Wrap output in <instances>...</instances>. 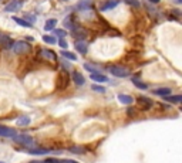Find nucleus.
<instances>
[{
	"mask_svg": "<svg viewBox=\"0 0 182 163\" xmlns=\"http://www.w3.org/2000/svg\"><path fill=\"white\" fill-rule=\"evenodd\" d=\"M59 46H60V47H61V48H67L68 43H67V41H65V40H64V38H61V40H60V41H59Z\"/></svg>",
	"mask_w": 182,
	"mask_h": 163,
	"instance_id": "c85d7f7f",
	"label": "nucleus"
},
{
	"mask_svg": "<svg viewBox=\"0 0 182 163\" xmlns=\"http://www.w3.org/2000/svg\"><path fill=\"white\" fill-rule=\"evenodd\" d=\"M46 163H64L63 160H57V159H49L46 160Z\"/></svg>",
	"mask_w": 182,
	"mask_h": 163,
	"instance_id": "7c9ffc66",
	"label": "nucleus"
},
{
	"mask_svg": "<svg viewBox=\"0 0 182 163\" xmlns=\"http://www.w3.org/2000/svg\"><path fill=\"white\" fill-rule=\"evenodd\" d=\"M118 99H120L121 104H125V105H131L134 102V98L131 95H125V94H120L118 95Z\"/></svg>",
	"mask_w": 182,
	"mask_h": 163,
	"instance_id": "9d476101",
	"label": "nucleus"
},
{
	"mask_svg": "<svg viewBox=\"0 0 182 163\" xmlns=\"http://www.w3.org/2000/svg\"><path fill=\"white\" fill-rule=\"evenodd\" d=\"M138 104L141 105V108L144 109V111H148L149 108L152 106V101L151 99H148V98H138Z\"/></svg>",
	"mask_w": 182,
	"mask_h": 163,
	"instance_id": "6e6552de",
	"label": "nucleus"
},
{
	"mask_svg": "<svg viewBox=\"0 0 182 163\" xmlns=\"http://www.w3.org/2000/svg\"><path fill=\"white\" fill-rule=\"evenodd\" d=\"M30 122H31V119H30V116H20L19 119H17V125L19 126H29L30 125Z\"/></svg>",
	"mask_w": 182,
	"mask_h": 163,
	"instance_id": "2eb2a0df",
	"label": "nucleus"
},
{
	"mask_svg": "<svg viewBox=\"0 0 182 163\" xmlns=\"http://www.w3.org/2000/svg\"><path fill=\"white\" fill-rule=\"evenodd\" d=\"M54 34H56L57 37H60V38H64L67 33H65L64 30H61V28H56V30H54Z\"/></svg>",
	"mask_w": 182,
	"mask_h": 163,
	"instance_id": "b1692460",
	"label": "nucleus"
},
{
	"mask_svg": "<svg viewBox=\"0 0 182 163\" xmlns=\"http://www.w3.org/2000/svg\"><path fill=\"white\" fill-rule=\"evenodd\" d=\"M73 78H74V82L77 84V85H84V82H86L83 74L78 72V71H74V72H73Z\"/></svg>",
	"mask_w": 182,
	"mask_h": 163,
	"instance_id": "9b49d317",
	"label": "nucleus"
},
{
	"mask_svg": "<svg viewBox=\"0 0 182 163\" xmlns=\"http://www.w3.org/2000/svg\"><path fill=\"white\" fill-rule=\"evenodd\" d=\"M30 44L26 43V41H16L14 46H13V51L16 54H27L30 51Z\"/></svg>",
	"mask_w": 182,
	"mask_h": 163,
	"instance_id": "7ed1b4c3",
	"label": "nucleus"
},
{
	"mask_svg": "<svg viewBox=\"0 0 182 163\" xmlns=\"http://www.w3.org/2000/svg\"><path fill=\"white\" fill-rule=\"evenodd\" d=\"M50 151H47V149H30L29 151V153L30 155H46L49 153Z\"/></svg>",
	"mask_w": 182,
	"mask_h": 163,
	"instance_id": "412c9836",
	"label": "nucleus"
},
{
	"mask_svg": "<svg viewBox=\"0 0 182 163\" xmlns=\"http://www.w3.org/2000/svg\"><path fill=\"white\" fill-rule=\"evenodd\" d=\"M133 84L135 86H138L139 89H147V88H148V86H147V84H144L142 81H139L138 78H133Z\"/></svg>",
	"mask_w": 182,
	"mask_h": 163,
	"instance_id": "aec40b11",
	"label": "nucleus"
},
{
	"mask_svg": "<svg viewBox=\"0 0 182 163\" xmlns=\"http://www.w3.org/2000/svg\"><path fill=\"white\" fill-rule=\"evenodd\" d=\"M125 2H127V3H128V4H131V6H135V7H138V0H125Z\"/></svg>",
	"mask_w": 182,
	"mask_h": 163,
	"instance_id": "c756f323",
	"label": "nucleus"
},
{
	"mask_svg": "<svg viewBox=\"0 0 182 163\" xmlns=\"http://www.w3.org/2000/svg\"><path fill=\"white\" fill-rule=\"evenodd\" d=\"M0 44H2V36H0Z\"/></svg>",
	"mask_w": 182,
	"mask_h": 163,
	"instance_id": "c9c22d12",
	"label": "nucleus"
},
{
	"mask_svg": "<svg viewBox=\"0 0 182 163\" xmlns=\"http://www.w3.org/2000/svg\"><path fill=\"white\" fill-rule=\"evenodd\" d=\"M70 152H74V153H84V149L81 146H73L70 148Z\"/></svg>",
	"mask_w": 182,
	"mask_h": 163,
	"instance_id": "393cba45",
	"label": "nucleus"
},
{
	"mask_svg": "<svg viewBox=\"0 0 182 163\" xmlns=\"http://www.w3.org/2000/svg\"><path fill=\"white\" fill-rule=\"evenodd\" d=\"M13 139H14L17 143L23 145V146H33V143H34L33 138L29 135H16V136H13Z\"/></svg>",
	"mask_w": 182,
	"mask_h": 163,
	"instance_id": "20e7f679",
	"label": "nucleus"
},
{
	"mask_svg": "<svg viewBox=\"0 0 182 163\" xmlns=\"http://www.w3.org/2000/svg\"><path fill=\"white\" fill-rule=\"evenodd\" d=\"M110 72L117 78H125L130 75V70H127L125 67H121V65H111L110 67Z\"/></svg>",
	"mask_w": 182,
	"mask_h": 163,
	"instance_id": "f03ea898",
	"label": "nucleus"
},
{
	"mask_svg": "<svg viewBox=\"0 0 182 163\" xmlns=\"http://www.w3.org/2000/svg\"><path fill=\"white\" fill-rule=\"evenodd\" d=\"M43 41L44 43H49V44H56V38L51 37V36H43Z\"/></svg>",
	"mask_w": 182,
	"mask_h": 163,
	"instance_id": "5701e85b",
	"label": "nucleus"
},
{
	"mask_svg": "<svg viewBox=\"0 0 182 163\" xmlns=\"http://www.w3.org/2000/svg\"><path fill=\"white\" fill-rule=\"evenodd\" d=\"M75 50L77 51H80L81 54H86L87 52V43L83 40H78L77 43H75Z\"/></svg>",
	"mask_w": 182,
	"mask_h": 163,
	"instance_id": "f8f14e48",
	"label": "nucleus"
},
{
	"mask_svg": "<svg viewBox=\"0 0 182 163\" xmlns=\"http://www.w3.org/2000/svg\"><path fill=\"white\" fill-rule=\"evenodd\" d=\"M60 54H61L64 58H68V60H71V61H75V60H77V56L73 54V52H70V51H61Z\"/></svg>",
	"mask_w": 182,
	"mask_h": 163,
	"instance_id": "a211bd4d",
	"label": "nucleus"
},
{
	"mask_svg": "<svg viewBox=\"0 0 182 163\" xmlns=\"http://www.w3.org/2000/svg\"><path fill=\"white\" fill-rule=\"evenodd\" d=\"M13 20H14V22L17 23V24L23 26V27H31L30 23H27L26 20H23V19H19V17H13Z\"/></svg>",
	"mask_w": 182,
	"mask_h": 163,
	"instance_id": "4be33fe9",
	"label": "nucleus"
},
{
	"mask_svg": "<svg viewBox=\"0 0 182 163\" xmlns=\"http://www.w3.org/2000/svg\"><path fill=\"white\" fill-rule=\"evenodd\" d=\"M117 4H118L117 0H108V2L101 3L100 10H101V12H107V10H111V9H114V7H117Z\"/></svg>",
	"mask_w": 182,
	"mask_h": 163,
	"instance_id": "0eeeda50",
	"label": "nucleus"
},
{
	"mask_svg": "<svg viewBox=\"0 0 182 163\" xmlns=\"http://www.w3.org/2000/svg\"><path fill=\"white\" fill-rule=\"evenodd\" d=\"M30 163H46V162H43V160H33V162H30Z\"/></svg>",
	"mask_w": 182,
	"mask_h": 163,
	"instance_id": "473e14b6",
	"label": "nucleus"
},
{
	"mask_svg": "<svg viewBox=\"0 0 182 163\" xmlns=\"http://www.w3.org/2000/svg\"><path fill=\"white\" fill-rule=\"evenodd\" d=\"M0 163H4V162H0Z\"/></svg>",
	"mask_w": 182,
	"mask_h": 163,
	"instance_id": "e433bc0d",
	"label": "nucleus"
},
{
	"mask_svg": "<svg viewBox=\"0 0 182 163\" xmlns=\"http://www.w3.org/2000/svg\"><path fill=\"white\" fill-rule=\"evenodd\" d=\"M84 68H86L87 71H90V72H98V71H97L96 68H94V67H91V65H90V64H84Z\"/></svg>",
	"mask_w": 182,
	"mask_h": 163,
	"instance_id": "cd10ccee",
	"label": "nucleus"
},
{
	"mask_svg": "<svg viewBox=\"0 0 182 163\" xmlns=\"http://www.w3.org/2000/svg\"><path fill=\"white\" fill-rule=\"evenodd\" d=\"M90 6H91V2H90V0H84V2H80V3L77 4V9L78 10H86V9H88Z\"/></svg>",
	"mask_w": 182,
	"mask_h": 163,
	"instance_id": "6ab92c4d",
	"label": "nucleus"
},
{
	"mask_svg": "<svg viewBox=\"0 0 182 163\" xmlns=\"http://www.w3.org/2000/svg\"><path fill=\"white\" fill-rule=\"evenodd\" d=\"M41 56L44 57V58L50 60V61H56L57 60V56H56V52L51 51V50H41Z\"/></svg>",
	"mask_w": 182,
	"mask_h": 163,
	"instance_id": "1a4fd4ad",
	"label": "nucleus"
},
{
	"mask_svg": "<svg viewBox=\"0 0 182 163\" xmlns=\"http://www.w3.org/2000/svg\"><path fill=\"white\" fill-rule=\"evenodd\" d=\"M149 2H152V3H159L161 0H149Z\"/></svg>",
	"mask_w": 182,
	"mask_h": 163,
	"instance_id": "72a5a7b5",
	"label": "nucleus"
},
{
	"mask_svg": "<svg viewBox=\"0 0 182 163\" xmlns=\"http://www.w3.org/2000/svg\"><path fill=\"white\" fill-rule=\"evenodd\" d=\"M23 7V2L22 0H13V2H10L9 4L6 6V12L12 13V12H17V10H20Z\"/></svg>",
	"mask_w": 182,
	"mask_h": 163,
	"instance_id": "423d86ee",
	"label": "nucleus"
},
{
	"mask_svg": "<svg viewBox=\"0 0 182 163\" xmlns=\"http://www.w3.org/2000/svg\"><path fill=\"white\" fill-rule=\"evenodd\" d=\"M2 40H3V47H4V48H10V47H12V41H10L9 37H4V38H2Z\"/></svg>",
	"mask_w": 182,
	"mask_h": 163,
	"instance_id": "a878e982",
	"label": "nucleus"
},
{
	"mask_svg": "<svg viewBox=\"0 0 182 163\" xmlns=\"http://www.w3.org/2000/svg\"><path fill=\"white\" fill-rule=\"evenodd\" d=\"M91 80L98 81V82H107L108 78L105 77V75L100 74V72H91Z\"/></svg>",
	"mask_w": 182,
	"mask_h": 163,
	"instance_id": "ddd939ff",
	"label": "nucleus"
},
{
	"mask_svg": "<svg viewBox=\"0 0 182 163\" xmlns=\"http://www.w3.org/2000/svg\"><path fill=\"white\" fill-rule=\"evenodd\" d=\"M176 2H178V3H181V2H182V0H176Z\"/></svg>",
	"mask_w": 182,
	"mask_h": 163,
	"instance_id": "f704fd0d",
	"label": "nucleus"
},
{
	"mask_svg": "<svg viewBox=\"0 0 182 163\" xmlns=\"http://www.w3.org/2000/svg\"><path fill=\"white\" fill-rule=\"evenodd\" d=\"M17 135V131L14 128H9V126H3L0 125V136L3 138H13V136Z\"/></svg>",
	"mask_w": 182,
	"mask_h": 163,
	"instance_id": "39448f33",
	"label": "nucleus"
},
{
	"mask_svg": "<svg viewBox=\"0 0 182 163\" xmlns=\"http://www.w3.org/2000/svg\"><path fill=\"white\" fill-rule=\"evenodd\" d=\"M56 24H57V20L56 19H50V20H47L46 22V24H44V30H53V28L56 27Z\"/></svg>",
	"mask_w": 182,
	"mask_h": 163,
	"instance_id": "f3484780",
	"label": "nucleus"
},
{
	"mask_svg": "<svg viewBox=\"0 0 182 163\" xmlns=\"http://www.w3.org/2000/svg\"><path fill=\"white\" fill-rule=\"evenodd\" d=\"M155 95H161V96H167L171 94V88H167V86H164V88H158L154 91Z\"/></svg>",
	"mask_w": 182,
	"mask_h": 163,
	"instance_id": "4468645a",
	"label": "nucleus"
},
{
	"mask_svg": "<svg viewBox=\"0 0 182 163\" xmlns=\"http://www.w3.org/2000/svg\"><path fill=\"white\" fill-rule=\"evenodd\" d=\"M68 84H70V77H68L67 72H60L59 77H57V81H56V88L59 89V91H63V89H65L68 86Z\"/></svg>",
	"mask_w": 182,
	"mask_h": 163,
	"instance_id": "f257e3e1",
	"label": "nucleus"
},
{
	"mask_svg": "<svg viewBox=\"0 0 182 163\" xmlns=\"http://www.w3.org/2000/svg\"><path fill=\"white\" fill-rule=\"evenodd\" d=\"M91 88H93V91H96V92H102V94L105 92V88H104V86H100V85H93V86H91Z\"/></svg>",
	"mask_w": 182,
	"mask_h": 163,
	"instance_id": "bb28decb",
	"label": "nucleus"
},
{
	"mask_svg": "<svg viewBox=\"0 0 182 163\" xmlns=\"http://www.w3.org/2000/svg\"><path fill=\"white\" fill-rule=\"evenodd\" d=\"M64 163H78V162H74V160H63Z\"/></svg>",
	"mask_w": 182,
	"mask_h": 163,
	"instance_id": "2f4dec72",
	"label": "nucleus"
},
{
	"mask_svg": "<svg viewBox=\"0 0 182 163\" xmlns=\"http://www.w3.org/2000/svg\"><path fill=\"white\" fill-rule=\"evenodd\" d=\"M165 101L168 102H172V104H179V102L182 101V96L181 95H167L165 96Z\"/></svg>",
	"mask_w": 182,
	"mask_h": 163,
	"instance_id": "dca6fc26",
	"label": "nucleus"
}]
</instances>
